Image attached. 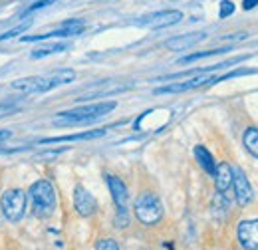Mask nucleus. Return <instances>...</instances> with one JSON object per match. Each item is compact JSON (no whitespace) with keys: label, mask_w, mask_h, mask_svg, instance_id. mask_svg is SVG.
Listing matches in <instances>:
<instances>
[{"label":"nucleus","mask_w":258,"mask_h":250,"mask_svg":"<svg viewBox=\"0 0 258 250\" xmlns=\"http://www.w3.org/2000/svg\"><path fill=\"white\" fill-rule=\"evenodd\" d=\"M74 78H76L74 70H58V72H52L46 76H30V78L16 80V82H12V88L18 92H24V94H46L54 88H60V86L74 82Z\"/></svg>","instance_id":"obj_1"},{"label":"nucleus","mask_w":258,"mask_h":250,"mask_svg":"<svg viewBox=\"0 0 258 250\" xmlns=\"http://www.w3.org/2000/svg\"><path fill=\"white\" fill-rule=\"evenodd\" d=\"M115 105H117L115 101H99V103L82 105V107H76V109H68V111H62L54 117V123L62 125V127L92 123L96 119H101L103 115L111 113L115 109Z\"/></svg>","instance_id":"obj_2"},{"label":"nucleus","mask_w":258,"mask_h":250,"mask_svg":"<svg viewBox=\"0 0 258 250\" xmlns=\"http://www.w3.org/2000/svg\"><path fill=\"white\" fill-rule=\"evenodd\" d=\"M28 197L32 201V211L36 217L46 219L56 211V205H58L56 191L50 181H46V179L36 181L32 187L28 189Z\"/></svg>","instance_id":"obj_3"},{"label":"nucleus","mask_w":258,"mask_h":250,"mask_svg":"<svg viewBox=\"0 0 258 250\" xmlns=\"http://www.w3.org/2000/svg\"><path fill=\"white\" fill-rule=\"evenodd\" d=\"M135 217L141 220V224L153 226L163 219V205L155 193H143L135 201Z\"/></svg>","instance_id":"obj_4"},{"label":"nucleus","mask_w":258,"mask_h":250,"mask_svg":"<svg viewBox=\"0 0 258 250\" xmlns=\"http://www.w3.org/2000/svg\"><path fill=\"white\" fill-rule=\"evenodd\" d=\"M26 205H28V197L24 191L20 189H10L2 195L0 199V207H2V213L4 217L10 220V222H18V220L24 219L26 215Z\"/></svg>","instance_id":"obj_5"},{"label":"nucleus","mask_w":258,"mask_h":250,"mask_svg":"<svg viewBox=\"0 0 258 250\" xmlns=\"http://www.w3.org/2000/svg\"><path fill=\"white\" fill-rule=\"evenodd\" d=\"M107 187H109V193H111V199L117 207V226H127V199L129 193L125 183L115 177V175H107Z\"/></svg>","instance_id":"obj_6"},{"label":"nucleus","mask_w":258,"mask_h":250,"mask_svg":"<svg viewBox=\"0 0 258 250\" xmlns=\"http://www.w3.org/2000/svg\"><path fill=\"white\" fill-rule=\"evenodd\" d=\"M84 30H86V22L84 20H68L62 26H58L56 30L36 34V36H24L22 42H40V40H48V38H72V36L82 34Z\"/></svg>","instance_id":"obj_7"},{"label":"nucleus","mask_w":258,"mask_h":250,"mask_svg":"<svg viewBox=\"0 0 258 250\" xmlns=\"http://www.w3.org/2000/svg\"><path fill=\"white\" fill-rule=\"evenodd\" d=\"M207 84H217V78H207L205 74L197 76V78H191L187 82H179V84H169V86H163V88H157L155 94L163 95V94H181V92H189V90H195V88H201V86H207Z\"/></svg>","instance_id":"obj_8"},{"label":"nucleus","mask_w":258,"mask_h":250,"mask_svg":"<svg viewBox=\"0 0 258 250\" xmlns=\"http://www.w3.org/2000/svg\"><path fill=\"white\" fill-rule=\"evenodd\" d=\"M183 20V12L179 10H161V12H155L151 16H145L143 20H139L141 26H149V28H167V26H173L177 22Z\"/></svg>","instance_id":"obj_9"},{"label":"nucleus","mask_w":258,"mask_h":250,"mask_svg":"<svg viewBox=\"0 0 258 250\" xmlns=\"http://www.w3.org/2000/svg\"><path fill=\"white\" fill-rule=\"evenodd\" d=\"M232 187H234V197H236V203L240 207H246L252 199H254V191L250 187L246 175L242 173V169H232Z\"/></svg>","instance_id":"obj_10"},{"label":"nucleus","mask_w":258,"mask_h":250,"mask_svg":"<svg viewBox=\"0 0 258 250\" xmlns=\"http://www.w3.org/2000/svg\"><path fill=\"white\" fill-rule=\"evenodd\" d=\"M238 242L244 250H258V219L242 220L236 230Z\"/></svg>","instance_id":"obj_11"},{"label":"nucleus","mask_w":258,"mask_h":250,"mask_svg":"<svg viewBox=\"0 0 258 250\" xmlns=\"http://www.w3.org/2000/svg\"><path fill=\"white\" fill-rule=\"evenodd\" d=\"M74 209L80 217H92L97 209L94 195L84 187H76V191H74Z\"/></svg>","instance_id":"obj_12"},{"label":"nucleus","mask_w":258,"mask_h":250,"mask_svg":"<svg viewBox=\"0 0 258 250\" xmlns=\"http://www.w3.org/2000/svg\"><path fill=\"white\" fill-rule=\"evenodd\" d=\"M205 38H207V34H205V32L183 34V36H177V38L167 40V42H165V48H169V50H187V48H191V46H195V44L203 42Z\"/></svg>","instance_id":"obj_13"},{"label":"nucleus","mask_w":258,"mask_h":250,"mask_svg":"<svg viewBox=\"0 0 258 250\" xmlns=\"http://www.w3.org/2000/svg\"><path fill=\"white\" fill-rule=\"evenodd\" d=\"M107 129H92V131H84V133H74V135H62V137H46L40 139V145L46 143H62V141H88V139H97L101 135H105Z\"/></svg>","instance_id":"obj_14"},{"label":"nucleus","mask_w":258,"mask_h":250,"mask_svg":"<svg viewBox=\"0 0 258 250\" xmlns=\"http://www.w3.org/2000/svg\"><path fill=\"white\" fill-rule=\"evenodd\" d=\"M232 167L228 163H221L217 165V171H215V185H217V191L221 195H226V191L232 187Z\"/></svg>","instance_id":"obj_15"},{"label":"nucleus","mask_w":258,"mask_h":250,"mask_svg":"<svg viewBox=\"0 0 258 250\" xmlns=\"http://www.w3.org/2000/svg\"><path fill=\"white\" fill-rule=\"evenodd\" d=\"M195 157H197L199 165L205 169V173H207V175H211V177H215V171H217V163H215L213 155L207 151V147H203V145H197V147H195Z\"/></svg>","instance_id":"obj_16"},{"label":"nucleus","mask_w":258,"mask_h":250,"mask_svg":"<svg viewBox=\"0 0 258 250\" xmlns=\"http://www.w3.org/2000/svg\"><path fill=\"white\" fill-rule=\"evenodd\" d=\"M70 50V44L66 42H54V44H46V46H40L38 50L32 52V58H46V56H52V54H60Z\"/></svg>","instance_id":"obj_17"},{"label":"nucleus","mask_w":258,"mask_h":250,"mask_svg":"<svg viewBox=\"0 0 258 250\" xmlns=\"http://www.w3.org/2000/svg\"><path fill=\"white\" fill-rule=\"evenodd\" d=\"M242 143L246 147V151L252 157L258 159V127H248L242 135Z\"/></svg>","instance_id":"obj_18"},{"label":"nucleus","mask_w":258,"mask_h":250,"mask_svg":"<svg viewBox=\"0 0 258 250\" xmlns=\"http://www.w3.org/2000/svg\"><path fill=\"white\" fill-rule=\"evenodd\" d=\"M30 26H32V20L28 18V20H24V22L16 24L14 28H10V30H6L4 34H0V42H4V40H12V38H16L18 34H24Z\"/></svg>","instance_id":"obj_19"},{"label":"nucleus","mask_w":258,"mask_h":250,"mask_svg":"<svg viewBox=\"0 0 258 250\" xmlns=\"http://www.w3.org/2000/svg\"><path fill=\"white\" fill-rule=\"evenodd\" d=\"M228 48H221V50H207V52H197V54H189V56H185V58H181L179 64H191V62H197V60H203V58H209V56H217V54H221V52H226Z\"/></svg>","instance_id":"obj_20"},{"label":"nucleus","mask_w":258,"mask_h":250,"mask_svg":"<svg viewBox=\"0 0 258 250\" xmlns=\"http://www.w3.org/2000/svg\"><path fill=\"white\" fill-rule=\"evenodd\" d=\"M18 109H20V103H16V101H4V103H0V119L6 117V115L16 113Z\"/></svg>","instance_id":"obj_21"},{"label":"nucleus","mask_w":258,"mask_h":250,"mask_svg":"<svg viewBox=\"0 0 258 250\" xmlns=\"http://www.w3.org/2000/svg\"><path fill=\"white\" fill-rule=\"evenodd\" d=\"M96 250H121V248H119V244L113 238H101L96 244Z\"/></svg>","instance_id":"obj_22"},{"label":"nucleus","mask_w":258,"mask_h":250,"mask_svg":"<svg viewBox=\"0 0 258 250\" xmlns=\"http://www.w3.org/2000/svg\"><path fill=\"white\" fill-rule=\"evenodd\" d=\"M232 12H234V4L230 0H223L221 2V8H219V16L221 18H228Z\"/></svg>","instance_id":"obj_23"},{"label":"nucleus","mask_w":258,"mask_h":250,"mask_svg":"<svg viewBox=\"0 0 258 250\" xmlns=\"http://www.w3.org/2000/svg\"><path fill=\"white\" fill-rule=\"evenodd\" d=\"M54 0H38L36 4H32L30 8H28V12H34V10H38V8H44V6H50Z\"/></svg>","instance_id":"obj_24"},{"label":"nucleus","mask_w":258,"mask_h":250,"mask_svg":"<svg viewBox=\"0 0 258 250\" xmlns=\"http://www.w3.org/2000/svg\"><path fill=\"white\" fill-rule=\"evenodd\" d=\"M12 137V131L10 129H0V141H6Z\"/></svg>","instance_id":"obj_25"},{"label":"nucleus","mask_w":258,"mask_h":250,"mask_svg":"<svg viewBox=\"0 0 258 250\" xmlns=\"http://www.w3.org/2000/svg\"><path fill=\"white\" fill-rule=\"evenodd\" d=\"M256 4H258V0H244V2H242V8H244V10H250V8H254Z\"/></svg>","instance_id":"obj_26"}]
</instances>
